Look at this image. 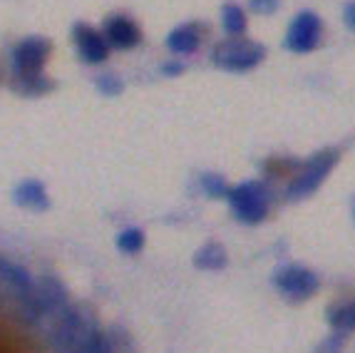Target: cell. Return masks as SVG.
I'll use <instances>...</instances> for the list:
<instances>
[{
  "mask_svg": "<svg viewBox=\"0 0 355 353\" xmlns=\"http://www.w3.org/2000/svg\"><path fill=\"white\" fill-rule=\"evenodd\" d=\"M67 286L55 274H42L40 281H35V291L28 301L18 304V316L23 324L40 326L42 321L55 318L67 306Z\"/></svg>",
  "mask_w": 355,
  "mask_h": 353,
  "instance_id": "obj_1",
  "label": "cell"
},
{
  "mask_svg": "<svg viewBox=\"0 0 355 353\" xmlns=\"http://www.w3.org/2000/svg\"><path fill=\"white\" fill-rule=\"evenodd\" d=\"M97 321L77 304H67L58 316L53 318V329L48 336V346L53 353H75L87 341V336L97 331Z\"/></svg>",
  "mask_w": 355,
  "mask_h": 353,
  "instance_id": "obj_2",
  "label": "cell"
},
{
  "mask_svg": "<svg viewBox=\"0 0 355 353\" xmlns=\"http://www.w3.org/2000/svg\"><path fill=\"white\" fill-rule=\"evenodd\" d=\"M50 55V42L40 35H30L23 38L18 45L12 47L10 53V65H12V75L18 80L23 90H28L30 85L42 83V67L48 63Z\"/></svg>",
  "mask_w": 355,
  "mask_h": 353,
  "instance_id": "obj_3",
  "label": "cell"
},
{
  "mask_svg": "<svg viewBox=\"0 0 355 353\" xmlns=\"http://www.w3.org/2000/svg\"><path fill=\"white\" fill-rule=\"evenodd\" d=\"M263 55H266L263 45H259L254 40H246V38H229V40H221L211 50L214 65L226 72L251 70V67H256L263 60Z\"/></svg>",
  "mask_w": 355,
  "mask_h": 353,
  "instance_id": "obj_4",
  "label": "cell"
},
{
  "mask_svg": "<svg viewBox=\"0 0 355 353\" xmlns=\"http://www.w3.org/2000/svg\"><path fill=\"white\" fill-rule=\"evenodd\" d=\"M229 199L231 209L236 214L239 222L243 224H259L263 222V217L268 214V204H271V197H268V189L263 182H241L236 187L229 189Z\"/></svg>",
  "mask_w": 355,
  "mask_h": 353,
  "instance_id": "obj_5",
  "label": "cell"
},
{
  "mask_svg": "<svg viewBox=\"0 0 355 353\" xmlns=\"http://www.w3.org/2000/svg\"><path fill=\"white\" fill-rule=\"evenodd\" d=\"M336 165H338V149H320V152H315L303 165V170L293 176V182L288 184V192H286L288 199L296 202L311 197L320 184L326 182V176L331 174V170Z\"/></svg>",
  "mask_w": 355,
  "mask_h": 353,
  "instance_id": "obj_6",
  "label": "cell"
},
{
  "mask_svg": "<svg viewBox=\"0 0 355 353\" xmlns=\"http://www.w3.org/2000/svg\"><path fill=\"white\" fill-rule=\"evenodd\" d=\"M72 42L83 63L87 65H102L110 58V45H107L102 30L92 28L87 23H75L72 25Z\"/></svg>",
  "mask_w": 355,
  "mask_h": 353,
  "instance_id": "obj_7",
  "label": "cell"
},
{
  "mask_svg": "<svg viewBox=\"0 0 355 353\" xmlns=\"http://www.w3.org/2000/svg\"><path fill=\"white\" fill-rule=\"evenodd\" d=\"M318 40H320V18L315 13L303 10L288 25V33H286L284 42L291 53H311V50H315Z\"/></svg>",
  "mask_w": 355,
  "mask_h": 353,
  "instance_id": "obj_8",
  "label": "cell"
},
{
  "mask_svg": "<svg viewBox=\"0 0 355 353\" xmlns=\"http://www.w3.org/2000/svg\"><path fill=\"white\" fill-rule=\"evenodd\" d=\"M273 281L284 294L293 296V299H308L318 291V277L311 269H303V266H284V269L276 271Z\"/></svg>",
  "mask_w": 355,
  "mask_h": 353,
  "instance_id": "obj_9",
  "label": "cell"
},
{
  "mask_svg": "<svg viewBox=\"0 0 355 353\" xmlns=\"http://www.w3.org/2000/svg\"><path fill=\"white\" fill-rule=\"evenodd\" d=\"M0 286H6L12 294V299L23 304L35 291V279L23 264L8 259V256H0Z\"/></svg>",
  "mask_w": 355,
  "mask_h": 353,
  "instance_id": "obj_10",
  "label": "cell"
},
{
  "mask_svg": "<svg viewBox=\"0 0 355 353\" xmlns=\"http://www.w3.org/2000/svg\"><path fill=\"white\" fill-rule=\"evenodd\" d=\"M102 35H105L107 45L117 47V50H132L142 42V30L127 15H112L102 28Z\"/></svg>",
  "mask_w": 355,
  "mask_h": 353,
  "instance_id": "obj_11",
  "label": "cell"
},
{
  "mask_svg": "<svg viewBox=\"0 0 355 353\" xmlns=\"http://www.w3.org/2000/svg\"><path fill=\"white\" fill-rule=\"evenodd\" d=\"M12 204L25 209V212H48L50 209V195L40 179H23L12 189Z\"/></svg>",
  "mask_w": 355,
  "mask_h": 353,
  "instance_id": "obj_12",
  "label": "cell"
},
{
  "mask_svg": "<svg viewBox=\"0 0 355 353\" xmlns=\"http://www.w3.org/2000/svg\"><path fill=\"white\" fill-rule=\"evenodd\" d=\"M202 42V33H199V25L194 23H184L179 28H174L169 35H166V47H169V53L174 55H187L196 53V47Z\"/></svg>",
  "mask_w": 355,
  "mask_h": 353,
  "instance_id": "obj_13",
  "label": "cell"
},
{
  "mask_svg": "<svg viewBox=\"0 0 355 353\" xmlns=\"http://www.w3.org/2000/svg\"><path fill=\"white\" fill-rule=\"evenodd\" d=\"M226 261H229L226 249L216 242L204 244V247L194 254V266L196 269H202V271H219L226 266Z\"/></svg>",
  "mask_w": 355,
  "mask_h": 353,
  "instance_id": "obj_14",
  "label": "cell"
},
{
  "mask_svg": "<svg viewBox=\"0 0 355 353\" xmlns=\"http://www.w3.org/2000/svg\"><path fill=\"white\" fill-rule=\"evenodd\" d=\"M328 324H331L338 334L355 331V301L340 304V306H333L331 311H328Z\"/></svg>",
  "mask_w": 355,
  "mask_h": 353,
  "instance_id": "obj_15",
  "label": "cell"
},
{
  "mask_svg": "<svg viewBox=\"0 0 355 353\" xmlns=\"http://www.w3.org/2000/svg\"><path fill=\"white\" fill-rule=\"evenodd\" d=\"M221 25H224L229 35H243L246 33V15H243V10L239 6L229 3V6L221 8Z\"/></svg>",
  "mask_w": 355,
  "mask_h": 353,
  "instance_id": "obj_16",
  "label": "cell"
},
{
  "mask_svg": "<svg viewBox=\"0 0 355 353\" xmlns=\"http://www.w3.org/2000/svg\"><path fill=\"white\" fill-rule=\"evenodd\" d=\"M114 244H117V249L122 254H130V256H135V254H139L144 249V231L137 229V227H127V229H122L117 234Z\"/></svg>",
  "mask_w": 355,
  "mask_h": 353,
  "instance_id": "obj_17",
  "label": "cell"
},
{
  "mask_svg": "<svg viewBox=\"0 0 355 353\" xmlns=\"http://www.w3.org/2000/svg\"><path fill=\"white\" fill-rule=\"evenodd\" d=\"M202 189L211 197V199H226V195H229V187H226L224 176L211 174V172L202 174Z\"/></svg>",
  "mask_w": 355,
  "mask_h": 353,
  "instance_id": "obj_18",
  "label": "cell"
},
{
  "mask_svg": "<svg viewBox=\"0 0 355 353\" xmlns=\"http://www.w3.org/2000/svg\"><path fill=\"white\" fill-rule=\"evenodd\" d=\"M95 88H97V92H102L105 97H117V95L125 90V85L119 83L117 75H100L97 77Z\"/></svg>",
  "mask_w": 355,
  "mask_h": 353,
  "instance_id": "obj_19",
  "label": "cell"
},
{
  "mask_svg": "<svg viewBox=\"0 0 355 353\" xmlns=\"http://www.w3.org/2000/svg\"><path fill=\"white\" fill-rule=\"evenodd\" d=\"M343 341H345V336L336 331V336L326 338V341L318 346V351H315V353H340V346H343Z\"/></svg>",
  "mask_w": 355,
  "mask_h": 353,
  "instance_id": "obj_20",
  "label": "cell"
},
{
  "mask_svg": "<svg viewBox=\"0 0 355 353\" xmlns=\"http://www.w3.org/2000/svg\"><path fill=\"white\" fill-rule=\"evenodd\" d=\"M249 6L254 13H259V15H271V13H276V8H279V0H249Z\"/></svg>",
  "mask_w": 355,
  "mask_h": 353,
  "instance_id": "obj_21",
  "label": "cell"
},
{
  "mask_svg": "<svg viewBox=\"0 0 355 353\" xmlns=\"http://www.w3.org/2000/svg\"><path fill=\"white\" fill-rule=\"evenodd\" d=\"M345 23L355 30V3H350V6L345 8Z\"/></svg>",
  "mask_w": 355,
  "mask_h": 353,
  "instance_id": "obj_22",
  "label": "cell"
},
{
  "mask_svg": "<svg viewBox=\"0 0 355 353\" xmlns=\"http://www.w3.org/2000/svg\"><path fill=\"white\" fill-rule=\"evenodd\" d=\"M182 70H184V65H164V67H162V72H164V75H179Z\"/></svg>",
  "mask_w": 355,
  "mask_h": 353,
  "instance_id": "obj_23",
  "label": "cell"
},
{
  "mask_svg": "<svg viewBox=\"0 0 355 353\" xmlns=\"http://www.w3.org/2000/svg\"><path fill=\"white\" fill-rule=\"evenodd\" d=\"M353 222H355V199H353Z\"/></svg>",
  "mask_w": 355,
  "mask_h": 353,
  "instance_id": "obj_24",
  "label": "cell"
}]
</instances>
